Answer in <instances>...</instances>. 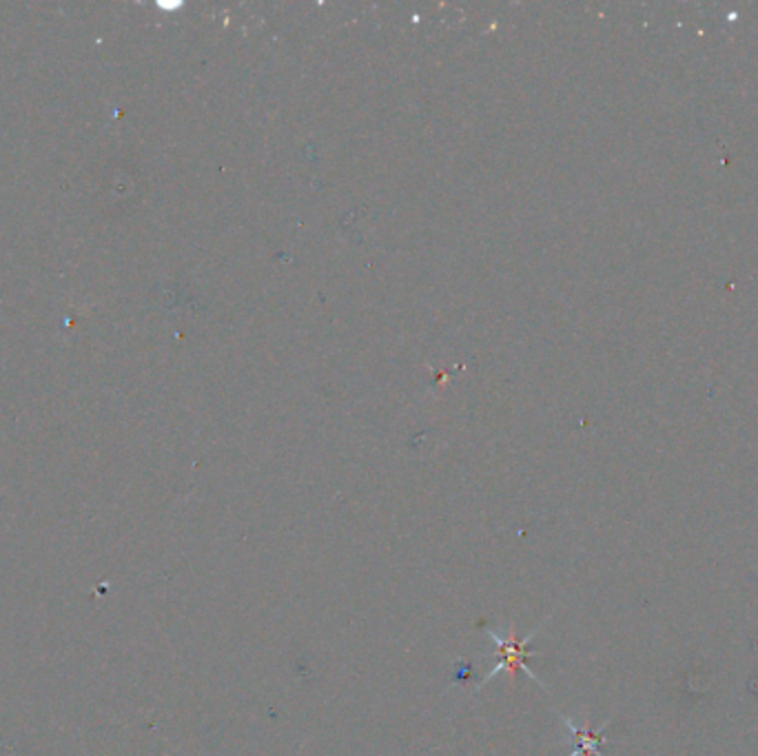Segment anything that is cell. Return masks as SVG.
Here are the masks:
<instances>
[{
	"mask_svg": "<svg viewBox=\"0 0 758 756\" xmlns=\"http://www.w3.org/2000/svg\"><path fill=\"white\" fill-rule=\"evenodd\" d=\"M537 630L539 628H535L533 632H528L526 637H515V632H513V637L510 639H504L499 632H495V630H486V634L493 639V643H495V648H497V654L502 657L499 659V663L482 679V683H477V687H475V692H480L493 676H497L499 672H508L510 676H515L519 670L526 674V676H530L535 683H539L541 687H546V683L526 665V657H533V652L528 650V643L533 641V637L537 634Z\"/></svg>",
	"mask_w": 758,
	"mask_h": 756,
	"instance_id": "6da1fadb",
	"label": "cell"
},
{
	"mask_svg": "<svg viewBox=\"0 0 758 756\" xmlns=\"http://www.w3.org/2000/svg\"><path fill=\"white\" fill-rule=\"evenodd\" d=\"M561 723L566 725L568 734H570V754L568 756H603L601 754V745L606 743V736H603V729L610 725V718L603 721L597 729H590V727H579L570 716L561 714Z\"/></svg>",
	"mask_w": 758,
	"mask_h": 756,
	"instance_id": "7a4b0ae2",
	"label": "cell"
}]
</instances>
